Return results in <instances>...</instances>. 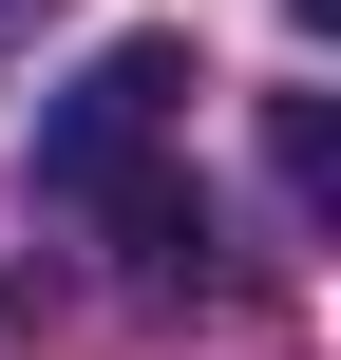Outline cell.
Instances as JSON below:
<instances>
[{"instance_id":"7a4b0ae2","label":"cell","mask_w":341,"mask_h":360,"mask_svg":"<svg viewBox=\"0 0 341 360\" xmlns=\"http://www.w3.org/2000/svg\"><path fill=\"white\" fill-rule=\"evenodd\" d=\"M19 19H57V0H0V38H19Z\"/></svg>"},{"instance_id":"6da1fadb","label":"cell","mask_w":341,"mask_h":360,"mask_svg":"<svg viewBox=\"0 0 341 360\" xmlns=\"http://www.w3.org/2000/svg\"><path fill=\"white\" fill-rule=\"evenodd\" d=\"M190 95H209V76H190V38H114V57L38 114V190H57V209H114L133 171H171Z\"/></svg>"}]
</instances>
